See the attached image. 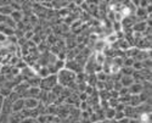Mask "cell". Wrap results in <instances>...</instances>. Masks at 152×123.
Listing matches in <instances>:
<instances>
[{
  "instance_id": "8992f818",
  "label": "cell",
  "mask_w": 152,
  "mask_h": 123,
  "mask_svg": "<svg viewBox=\"0 0 152 123\" xmlns=\"http://www.w3.org/2000/svg\"><path fill=\"white\" fill-rule=\"evenodd\" d=\"M134 82H135V79L132 76H123L121 78V85L124 87V88H128L129 85H132Z\"/></svg>"
},
{
  "instance_id": "4fadbf2b",
  "label": "cell",
  "mask_w": 152,
  "mask_h": 123,
  "mask_svg": "<svg viewBox=\"0 0 152 123\" xmlns=\"http://www.w3.org/2000/svg\"><path fill=\"white\" fill-rule=\"evenodd\" d=\"M95 49H96L97 51H104V50H105V43L101 42V40H99L97 44H96V46H95Z\"/></svg>"
},
{
  "instance_id": "7a4b0ae2",
  "label": "cell",
  "mask_w": 152,
  "mask_h": 123,
  "mask_svg": "<svg viewBox=\"0 0 152 123\" xmlns=\"http://www.w3.org/2000/svg\"><path fill=\"white\" fill-rule=\"evenodd\" d=\"M55 85H57V76L56 75H54V76L49 75V76L40 79L39 88H40V90L49 92V90H53Z\"/></svg>"
},
{
  "instance_id": "9a60e30c",
  "label": "cell",
  "mask_w": 152,
  "mask_h": 123,
  "mask_svg": "<svg viewBox=\"0 0 152 123\" xmlns=\"http://www.w3.org/2000/svg\"><path fill=\"white\" fill-rule=\"evenodd\" d=\"M7 17H9V16H5V15H3V14H0V23H5L6 20H7Z\"/></svg>"
},
{
  "instance_id": "9c48e42d",
  "label": "cell",
  "mask_w": 152,
  "mask_h": 123,
  "mask_svg": "<svg viewBox=\"0 0 152 123\" xmlns=\"http://www.w3.org/2000/svg\"><path fill=\"white\" fill-rule=\"evenodd\" d=\"M10 17L14 20L15 22H20L21 21V18H22V14H21V11H18V10H14L11 12V15H10Z\"/></svg>"
},
{
  "instance_id": "277c9868",
  "label": "cell",
  "mask_w": 152,
  "mask_h": 123,
  "mask_svg": "<svg viewBox=\"0 0 152 123\" xmlns=\"http://www.w3.org/2000/svg\"><path fill=\"white\" fill-rule=\"evenodd\" d=\"M142 84L141 83H137V82H134L132 85L128 87V93L130 95H139L140 93H142Z\"/></svg>"
},
{
  "instance_id": "30bf717a",
  "label": "cell",
  "mask_w": 152,
  "mask_h": 123,
  "mask_svg": "<svg viewBox=\"0 0 152 123\" xmlns=\"http://www.w3.org/2000/svg\"><path fill=\"white\" fill-rule=\"evenodd\" d=\"M115 113H116V110L115 108L108 110V111L106 112V115H105L106 119H115Z\"/></svg>"
},
{
  "instance_id": "2e32d148",
  "label": "cell",
  "mask_w": 152,
  "mask_h": 123,
  "mask_svg": "<svg viewBox=\"0 0 152 123\" xmlns=\"http://www.w3.org/2000/svg\"><path fill=\"white\" fill-rule=\"evenodd\" d=\"M4 99L5 97L3 95H0V111H1V107H3V104H4Z\"/></svg>"
},
{
  "instance_id": "ba28073f",
  "label": "cell",
  "mask_w": 152,
  "mask_h": 123,
  "mask_svg": "<svg viewBox=\"0 0 152 123\" xmlns=\"http://www.w3.org/2000/svg\"><path fill=\"white\" fill-rule=\"evenodd\" d=\"M146 28H147V23H146V22L136 23V24H134V27H133V29H134L135 32H144Z\"/></svg>"
},
{
  "instance_id": "52a82bcc",
  "label": "cell",
  "mask_w": 152,
  "mask_h": 123,
  "mask_svg": "<svg viewBox=\"0 0 152 123\" xmlns=\"http://www.w3.org/2000/svg\"><path fill=\"white\" fill-rule=\"evenodd\" d=\"M12 11H14V7L10 6L9 4L7 5H4V6H0V14H3L5 16H10Z\"/></svg>"
},
{
  "instance_id": "6da1fadb",
  "label": "cell",
  "mask_w": 152,
  "mask_h": 123,
  "mask_svg": "<svg viewBox=\"0 0 152 123\" xmlns=\"http://www.w3.org/2000/svg\"><path fill=\"white\" fill-rule=\"evenodd\" d=\"M57 83L62 87H69V85L75 81V72L68 70V68H62L57 73Z\"/></svg>"
},
{
  "instance_id": "5b68a950",
  "label": "cell",
  "mask_w": 152,
  "mask_h": 123,
  "mask_svg": "<svg viewBox=\"0 0 152 123\" xmlns=\"http://www.w3.org/2000/svg\"><path fill=\"white\" fill-rule=\"evenodd\" d=\"M24 108V99L20 97L16 101L12 102V112H20Z\"/></svg>"
},
{
  "instance_id": "3957f363",
  "label": "cell",
  "mask_w": 152,
  "mask_h": 123,
  "mask_svg": "<svg viewBox=\"0 0 152 123\" xmlns=\"http://www.w3.org/2000/svg\"><path fill=\"white\" fill-rule=\"evenodd\" d=\"M40 101L37 99V97H26L24 99V108L27 110H33L39 106Z\"/></svg>"
},
{
  "instance_id": "5bb4252c",
  "label": "cell",
  "mask_w": 152,
  "mask_h": 123,
  "mask_svg": "<svg viewBox=\"0 0 152 123\" xmlns=\"http://www.w3.org/2000/svg\"><path fill=\"white\" fill-rule=\"evenodd\" d=\"M6 40H7V37H6L4 33H0V43H3V44H4Z\"/></svg>"
},
{
  "instance_id": "8fae6325",
  "label": "cell",
  "mask_w": 152,
  "mask_h": 123,
  "mask_svg": "<svg viewBox=\"0 0 152 123\" xmlns=\"http://www.w3.org/2000/svg\"><path fill=\"white\" fill-rule=\"evenodd\" d=\"M50 75V71L46 68V67H42V70L39 71V76H40V78H44V77H46V76H49Z\"/></svg>"
},
{
  "instance_id": "7c38bea8",
  "label": "cell",
  "mask_w": 152,
  "mask_h": 123,
  "mask_svg": "<svg viewBox=\"0 0 152 123\" xmlns=\"http://www.w3.org/2000/svg\"><path fill=\"white\" fill-rule=\"evenodd\" d=\"M136 15H137L139 17L145 16V15H147V11H146L144 7H140V6H139V7H137V10H136Z\"/></svg>"
}]
</instances>
